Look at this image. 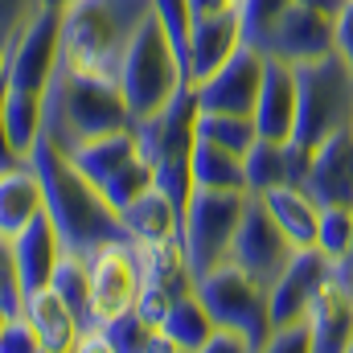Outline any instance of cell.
Listing matches in <instances>:
<instances>
[{
    "instance_id": "6da1fadb",
    "label": "cell",
    "mask_w": 353,
    "mask_h": 353,
    "mask_svg": "<svg viewBox=\"0 0 353 353\" xmlns=\"http://www.w3.org/2000/svg\"><path fill=\"white\" fill-rule=\"evenodd\" d=\"M29 165L41 176V193H46V214L58 230V243L66 255H79V259H94L103 247H115V243H132L119 210L103 197V189L83 176L66 152H58L46 136L33 144L29 152Z\"/></svg>"
},
{
    "instance_id": "7a4b0ae2",
    "label": "cell",
    "mask_w": 353,
    "mask_h": 353,
    "mask_svg": "<svg viewBox=\"0 0 353 353\" xmlns=\"http://www.w3.org/2000/svg\"><path fill=\"white\" fill-rule=\"evenodd\" d=\"M41 107H46V140L66 157L94 136L123 132V128L136 123L115 79L83 74L66 62H58L54 79L46 83Z\"/></svg>"
},
{
    "instance_id": "3957f363",
    "label": "cell",
    "mask_w": 353,
    "mask_h": 353,
    "mask_svg": "<svg viewBox=\"0 0 353 353\" xmlns=\"http://www.w3.org/2000/svg\"><path fill=\"white\" fill-rule=\"evenodd\" d=\"M152 17V0H74L62 8V62L115 79L132 37Z\"/></svg>"
},
{
    "instance_id": "277c9868",
    "label": "cell",
    "mask_w": 353,
    "mask_h": 353,
    "mask_svg": "<svg viewBox=\"0 0 353 353\" xmlns=\"http://www.w3.org/2000/svg\"><path fill=\"white\" fill-rule=\"evenodd\" d=\"M353 128V74L337 54L312 58L296 66V128L292 140L300 148H316L337 132Z\"/></svg>"
},
{
    "instance_id": "5b68a950",
    "label": "cell",
    "mask_w": 353,
    "mask_h": 353,
    "mask_svg": "<svg viewBox=\"0 0 353 353\" xmlns=\"http://www.w3.org/2000/svg\"><path fill=\"white\" fill-rule=\"evenodd\" d=\"M115 83L123 90V103H128L132 119H144V115L161 111L173 94H181L189 87V74H185L181 58L173 54L165 29L157 25V17H148L144 29L132 37Z\"/></svg>"
},
{
    "instance_id": "8992f818",
    "label": "cell",
    "mask_w": 353,
    "mask_h": 353,
    "mask_svg": "<svg viewBox=\"0 0 353 353\" xmlns=\"http://www.w3.org/2000/svg\"><path fill=\"white\" fill-rule=\"evenodd\" d=\"M251 193L239 189H193L181 218V255L193 271V283L230 259V243L247 214Z\"/></svg>"
},
{
    "instance_id": "52a82bcc",
    "label": "cell",
    "mask_w": 353,
    "mask_h": 353,
    "mask_svg": "<svg viewBox=\"0 0 353 353\" xmlns=\"http://www.w3.org/2000/svg\"><path fill=\"white\" fill-rule=\"evenodd\" d=\"M197 296L205 304V312L214 316L218 329H234L251 341V353L267 350V337H271V296L267 288L247 275L243 267L222 263L214 271H205L197 283Z\"/></svg>"
},
{
    "instance_id": "ba28073f",
    "label": "cell",
    "mask_w": 353,
    "mask_h": 353,
    "mask_svg": "<svg viewBox=\"0 0 353 353\" xmlns=\"http://www.w3.org/2000/svg\"><path fill=\"white\" fill-rule=\"evenodd\" d=\"M296 251H300V247H296V243L283 234V226L271 218V210L263 205V197L251 193L247 214H243V222H239V234H234V243H230V259H226V263L243 267L247 275H255L267 292H271V283L283 275V267L296 259Z\"/></svg>"
},
{
    "instance_id": "9c48e42d",
    "label": "cell",
    "mask_w": 353,
    "mask_h": 353,
    "mask_svg": "<svg viewBox=\"0 0 353 353\" xmlns=\"http://www.w3.org/2000/svg\"><path fill=\"white\" fill-rule=\"evenodd\" d=\"M251 46L263 58H279V62H292V66L325 58V54H333V17L292 0Z\"/></svg>"
},
{
    "instance_id": "30bf717a",
    "label": "cell",
    "mask_w": 353,
    "mask_h": 353,
    "mask_svg": "<svg viewBox=\"0 0 353 353\" xmlns=\"http://www.w3.org/2000/svg\"><path fill=\"white\" fill-rule=\"evenodd\" d=\"M62 62V12L37 8V17L8 41V87L46 90Z\"/></svg>"
},
{
    "instance_id": "8fae6325",
    "label": "cell",
    "mask_w": 353,
    "mask_h": 353,
    "mask_svg": "<svg viewBox=\"0 0 353 353\" xmlns=\"http://www.w3.org/2000/svg\"><path fill=\"white\" fill-rule=\"evenodd\" d=\"M197 90L185 87L181 94H173L161 111L144 115L132 123L136 132V148L148 165H161V161H176V157H189L193 152V140H197Z\"/></svg>"
},
{
    "instance_id": "7c38bea8",
    "label": "cell",
    "mask_w": 353,
    "mask_h": 353,
    "mask_svg": "<svg viewBox=\"0 0 353 353\" xmlns=\"http://www.w3.org/2000/svg\"><path fill=\"white\" fill-rule=\"evenodd\" d=\"M90 267V296H94V312L107 325L119 312H132L140 300V283H144V267H140V247L136 243H115L103 247Z\"/></svg>"
},
{
    "instance_id": "4fadbf2b",
    "label": "cell",
    "mask_w": 353,
    "mask_h": 353,
    "mask_svg": "<svg viewBox=\"0 0 353 353\" xmlns=\"http://www.w3.org/2000/svg\"><path fill=\"white\" fill-rule=\"evenodd\" d=\"M263 66L267 58L255 46H239L210 79L197 83V107L201 111H234V115H251L255 111V99L263 87Z\"/></svg>"
},
{
    "instance_id": "5bb4252c",
    "label": "cell",
    "mask_w": 353,
    "mask_h": 353,
    "mask_svg": "<svg viewBox=\"0 0 353 353\" xmlns=\"http://www.w3.org/2000/svg\"><path fill=\"white\" fill-rule=\"evenodd\" d=\"M333 275V259L316 247H300L296 259L283 267V275L271 283V329L275 325H292V321H304L316 288Z\"/></svg>"
},
{
    "instance_id": "9a60e30c",
    "label": "cell",
    "mask_w": 353,
    "mask_h": 353,
    "mask_svg": "<svg viewBox=\"0 0 353 353\" xmlns=\"http://www.w3.org/2000/svg\"><path fill=\"white\" fill-rule=\"evenodd\" d=\"M308 333H312V353H350L353 341V283H345L333 267V275L316 288L308 312Z\"/></svg>"
},
{
    "instance_id": "2e32d148",
    "label": "cell",
    "mask_w": 353,
    "mask_h": 353,
    "mask_svg": "<svg viewBox=\"0 0 353 353\" xmlns=\"http://www.w3.org/2000/svg\"><path fill=\"white\" fill-rule=\"evenodd\" d=\"M300 189H304L321 210H325V205H353V144H350V132H337V136H329L325 144L312 148Z\"/></svg>"
},
{
    "instance_id": "e0dca14e",
    "label": "cell",
    "mask_w": 353,
    "mask_h": 353,
    "mask_svg": "<svg viewBox=\"0 0 353 353\" xmlns=\"http://www.w3.org/2000/svg\"><path fill=\"white\" fill-rule=\"evenodd\" d=\"M243 46V12L226 8V12H210V17H193V37H189V87H197L201 79H210L234 50Z\"/></svg>"
},
{
    "instance_id": "ac0fdd59",
    "label": "cell",
    "mask_w": 353,
    "mask_h": 353,
    "mask_svg": "<svg viewBox=\"0 0 353 353\" xmlns=\"http://www.w3.org/2000/svg\"><path fill=\"white\" fill-rule=\"evenodd\" d=\"M308 148H300L296 140H255L243 157V173H247V193H267L279 185H300L308 169Z\"/></svg>"
},
{
    "instance_id": "d6986e66",
    "label": "cell",
    "mask_w": 353,
    "mask_h": 353,
    "mask_svg": "<svg viewBox=\"0 0 353 353\" xmlns=\"http://www.w3.org/2000/svg\"><path fill=\"white\" fill-rule=\"evenodd\" d=\"M251 115L263 140H292V128H296V66L292 62L267 58L263 87Z\"/></svg>"
},
{
    "instance_id": "ffe728a7",
    "label": "cell",
    "mask_w": 353,
    "mask_h": 353,
    "mask_svg": "<svg viewBox=\"0 0 353 353\" xmlns=\"http://www.w3.org/2000/svg\"><path fill=\"white\" fill-rule=\"evenodd\" d=\"M12 255H17V271H21L25 296L37 292V288H50V275H54V267L62 259V243H58V230H54L46 210L21 234H12Z\"/></svg>"
},
{
    "instance_id": "44dd1931",
    "label": "cell",
    "mask_w": 353,
    "mask_h": 353,
    "mask_svg": "<svg viewBox=\"0 0 353 353\" xmlns=\"http://www.w3.org/2000/svg\"><path fill=\"white\" fill-rule=\"evenodd\" d=\"M21 316L33 325V333H37V341H41V353H74L79 337H83L74 312L66 308V300H62L54 288H37V292H29Z\"/></svg>"
},
{
    "instance_id": "7402d4cb",
    "label": "cell",
    "mask_w": 353,
    "mask_h": 353,
    "mask_svg": "<svg viewBox=\"0 0 353 353\" xmlns=\"http://www.w3.org/2000/svg\"><path fill=\"white\" fill-rule=\"evenodd\" d=\"M41 210H46V193H41V176L33 165H21L0 176V234L4 239L21 234Z\"/></svg>"
},
{
    "instance_id": "603a6c76",
    "label": "cell",
    "mask_w": 353,
    "mask_h": 353,
    "mask_svg": "<svg viewBox=\"0 0 353 353\" xmlns=\"http://www.w3.org/2000/svg\"><path fill=\"white\" fill-rule=\"evenodd\" d=\"M123 226H128L132 243H140V247H148V243H181V214L157 185L148 193H140L123 210Z\"/></svg>"
},
{
    "instance_id": "cb8c5ba5",
    "label": "cell",
    "mask_w": 353,
    "mask_h": 353,
    "mask_svg": "<svg viewBox=\"0 0 353 353\" xmlns=\"http://www.w3.org/2000/svg\"><path fill=\"white\" fill-rule=\"evenodd\" d=\"M263 205L271 210V218L283 226V234L296 247H316V226H321V205L300 189V185H279L259 193Z\"/></svg>"
},
{
    "instance_id": "d4e9b609",
    "label": "cell",
    "mask_w": 353,
    "mask_h": 353,
    "mask_svg": "<svg viewBox=\"0 0 353 353\" xmlns=\"http://www.w3.org/2000/svg\"><path fill=\"white\" fill-rule=\"evenodd\" d=\"M214 329H218V325H214V316L205 312L197 288L185 292L173 308L165 312V321H161V337L169 341V350L173 353H201L205 350V341L214 337Z\"/></svg>"
},
{
    "instance_id": "484cf974",
    "label": "cell",
    "mask_w": 353,
    "mask_h": 353,
    "mask_svg": "<svg viewBox=\"0 0 353 353\" xmlns=\"http://www.w3.org/2000/svg\"><path fill=\"white\" fill-rule=\"evenodd\" d=\"M140 148H136V132L123 128V132H107V136H94L87 144H79L70 152V165L83 176H90L94 185H103L115 169H123L128 161H136Z\"/></svg>"
},
{
    "instance_id": "4316f807",
    "label": "cell",
    "mask_w": 353,
    "mask_h": 353,
    "mask_svg": "<svg viewBox=\"0 0 353 353\" xmlns=\"http://www.w3.org/2000/svg\"><path fill=\"white\" fill-rule=\"evenodd\" d=\"M0 119H4V132H8V140H12V148L21 157H29L33 144L46 136V107H41L37 90L4 87V94H0Z\"/></svg>"
},
{
    "instance_id": "83f0119b",
    "label": "cell",
    "mask_w": 353,
    "mask_h": 353,
    "mask_svg": "<svg viewBox=\"0 0 353 353\" xmlns=\"http://www.w3.org/2000/svg\"><path fill=\"white\" fill-rule=\"evenodd\" d=\"M50 288L66 300V308L74 312V321H79L83 333L103 329V321H99V312H94V296H90V267H87V259L62 251V259H58L54 275H50Z\"/></svg>"
},
{
    "instance_id": "f1b7e54d",
    "label": "cell",
    "mask_w": 353,
    "mask_h": 353,
    "mask_svg": "<svg viewBox=\"0 0 353 353\" xmlns=\"http://www.w3.org/2000/svg\"><path fill=\"white\" fill-rule=\"evenodd\" d=\"M189 169H193V185L197 189H239L247 193V173H243V157L230 148H218L210 140H193L189 152Z\"/></svg>"
},
{
    "instance_id": "f546056e",
    "label": "cell",
    "mask_w": 353,
    "mask_h": 353,
    "mask_svg": "<svg viewBox=\"0 0 353 353\" xmlns=\"http://www.w3.org/2000/svg\"><path fill=\"white\" fill-rule=\"evenodd\" d=\"M197 136L218 144V148H230L239 157H247V148L259 140V128H255V115H234V111H197Z\"/></svg>"
},
{
    "instance_id": "4dcf8cb0",
    "label": "cell",
    "mask_w": 353,
    "mask_h": 353,
    "mask_svg": "<svg viewBox=\"0 0 353 353\" xmlns=\"http://www.w3.org/2000/svg\"><path fill=\"white\" fill-rule=\"evenodd\" d=\"M103 333H107V350L111 353H173L169 341L161 337V329H152L136 308L111 316L103 325Z\"/></svg>"
},
{
    "instance_id": "1f68e13d",
    "label": "cell",
    "mask_w": 353,
    "mask_h": 353,
    "mask_svg": "<svg viewBox=\"0 0 353 353\" xmlns=\"http://www.w3.org/2000/svg\"><path fill=\"white\" fill-rule=\"evenodd\" d=\"M353 247V205H325L321 226H316V251H325L333 267L350 259Z\"/></svg>"
},
{
    "instance_id": "d6a6232c",
    "label": "cell",
    "mask_w": 353,
    "mask_h": 353,
    "mask_svg": "<svg viewBox=\"0 0 353 353\" xmlns=\"http://www.w3.org/2000/svg\"><path fill=\"white\" fill-rule=\"evenodd\" d=\"M99 189H103V197H107V201L119 210V218H123V210H128L140 193H148V189H152V165H148L144 157H136V161H128L123 169H115V173L107 176Z\"/></svg>"
},
{
    "instance_id": "836d02e7",
    "label": "cell",
    "mask_w": 353,
    "mask_h": 353,
    "mask_svg": "<svg viewBox=\"0 0 353 353\" xmlns=\"http://www.w3.org/2000/svg\"><path fill=\"white\" fill-rule=\"evenodd\" d=\"M152 17L165 29L173 54L181 58V66H189V37H193V8H189V0H152Z\"/></svg>"
},
{
    "instance_id": "e575fe53",
    "label": "cell",
    "mask_w": 353,
    "mask_h": 353,
    "mask_svg": "<svg viewBox=\"0 0 353 353\" xmlns=\"http://www.w3.org/2000/svg\"><path fill=\"white\" fill-rule=\"evenodd\" d=\"M152 185L173 201V210L185 218V205H189V197H193V169H189V157H176V161H161V165H152Z\"/></svg>"
},
{
    "instance_id": "d590c367",
    "label": "cell",
    "mask_w": 353,
    "mask_h": 353,
    "mask_svg": "<svg viewBox=\"0 0 353 353\" xmlns=\"http://www.w3.org/2000/svg\"><path fill=\"white\" fill-rule=\"evenodd\" d=\"M25 312V283L17 271V255H12V239L0 234V316L12 321Z\"/></svg>"
},
{
    "instance_id": "8d00e7d4",
    "label": "cell",
    "mask_w": 353,
    "mask_h": 353,
    "mask_svg": "<svg viewBox=\"0 0 353 353\" xmlns=\"http://www.w3.org/2000/svg\"><path fill=\"white\" fill-rule=\"evenodd\" d=\"M288 4H292V0H243V4H239V12H243V41L251 46Z\"/></svg>"
},
{
    "instance_id": "74e56055",
    "label": "cell",
    "mask_w": 353,
    "mask_h": 353,
    "mask_svg": "<svg viewBox=\"0 0 353 353\" xmlns=\"http://www.w3.org/2000/svg\"><path fill=\"white\" fill-rule=\"evenodd\" d=\"M263 353H312V333L308 321H292V325H275L267 337Z\"/></svg>"
},
{
    "instance_id": "f35d334b",
    "label": "cell",
    "mask_w": 353,
    "mask_h": 353,
    "mask_svg": "<svg viewBox=\"0 0 353 353\" xmlns=\"http://www.w3.org/2000/svg\"><path fill=\"white\" fill-rule=\"evenodd\" d=\"M0 353H41V341L25 316H12L0 325Z\"/></svg>"
},
{
    "instance_id": "ab89813d",
    "label": "cell",
    "mask_w": 353,
    "mask_h": 353,
    "mask_svg": "<svg viewBox=\"0 0 353 353\" xmlns=\"http://www.w3.org/2000/svg\"><path fill=\"white\" fill-rule=\"evenodd\" d=\"M41 0H0V41H12L33 17H37Z\"/></svg>"
},
{
    "instance_id": "60d3db41",
    "label": "cell",
    "mask_w": 353,
    "mask_h": 353,
    "mask_svg": "<svg viewBox=\"0 0 353 353\" xmlns=\"http://www.w3.org/2000/svg\"><path fill=\"white\" fill-rule=\"evenodd\" d=\"M333 54L350 66V74H353V0L333 17Z\"/></svg>"
},
{
    "instance_id": "b9f144b4",
    "label": "cell",
    "mask_w": 353,
    "mask_h": 353,
    "mask_svg": "<svg viewBox=\"0 0 353 353\" xmlns=\"http://www.w3.org/2000/svg\"><path fill=\"white\" fill-rule=\"evenodd\" d=\"M201 353H251V341L234 329H214V337L205 341Z\"/></svg>"
},
{
    "instance_id": "7bdbcfd3",
    "label": "cell",
    "mask_w": 353,
    "mask_h": 353,
    "mask_svg": "<svg viewBox=\"0 0 353 353\" xmlns=\"http://www.w3.org/2000/svg\"><path fill=\"white\" fill-rule=\"evenodd\" d=\"M21 165H29V157H21V152L12 148V140H8V132H4V119H0V176L12 173V169H21Z\"/></svg>"
},
{
    "instance_id": "ee69618b",
    "label": "cell",
    "mask_w": 353,
    "mask_h": 353,
    "mask_svg": "<svg viewBox=\"0 0 353 353\" xmlns=\"http://www.w3.org/2000/svg\"><path fill=\"white\" fill-rule=\"evenodd\" d=\"M300 4H308V8H316V12H325V17H337L350 0H300Z\"/></svg>"
},
{
    "instance_id": "f6af8a7d",
    "label": "cell",
    "mask_w": 353,
    "mask_h": 353,
    "mask_svg": "<svg viewBox=\"0 0 353 353\" xmlns=\"http://www.w3.org/2000/svg\"><path fill=\"white\" fill-rule=\"evenodd\" d=\"M8 87V41H0V94Z\"/></svg>"
},
{
    "instance_id": "bcb514c9",
    "label": "cell",
    "mask_w": 353,
    "mask_h": 353,
    "mask_svg": "<svg viewBox=\"0 0 353 353\" xmlns=\"http://www.w3.org/2000/svg\"><path fill=\"white\" fill-rule=\"evenodd\" d=\"M70 4H74V0H41V8H58V12L70 8Z\"/></svg>"
},
{
    "instance_id": "7dc6e473",
    "label": "cell",
    "mask_w": 353,
    "mask_h": 353,
    "mask_svg": "<svg viewBox=\"0 0 353 353\" xmlns=\"http://www.w3.org/2000/svg\"><path fill=\"white\" fill-rule=\"evenodd\" d=\"M337 275H341L345 283H353V267H337Z\"/></svg>"
},
{
    "instance_id": "c3c4849f",
    "label": "cell",
    "mask_w": 353,
    "mask_h": 353,
    "mask_svg": "<svg viewBox=\"0 0 353 353\" xmlns=\"http://www.w3.org/2000/svg\"><path fill=\"white\" fill-rule=\"evenodd\" d=\"M337 267H353V247H350V259H345V263H337Z\"/></svg>"
},
{
    "instance_id": "681fc988",
    "label": "cell",
    "mask_w": 353,
    "mask_h": 353,
    "mask_svg": "<svg viewBox=\"0 0 353 353\" xmlns=\"http://www.w3.org/2000/svg\"><path fill=\"white\" fill-rule=\"evenodd\" d=\"M350 144H353V128H350Z\"/></svg>"
},
{
    "instance_id": "f907efd6",
    "label": "cell",
    "mask_w": 353,
    "mask_h": 353,
    "mask_svg": "<svg viewBox=\"0 0 353 353\" xmlns=\"http://www.w3.org/2000/svg\"><path fill=\"white\" fill-rule=\"evenodd\" d=\"M0 325H4V316H0Z\"/></svg>"
}]
</instances>
